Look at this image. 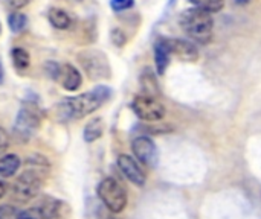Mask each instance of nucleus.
I'll return each mask as SVG.
<instances>
[{
    "mask_svg": "<svg viewBox=\"0 0 261 219\" xmlns=\"http://www.w3.org/2000/svg\"><path fill=\"white\" fill-rule=\"evenodd\" d=\"M112 95V90L106 85H98L92 91L66 98L54 107V116L57 120L66 123L70 120L83 119L95 113Z\"/></svg>",
    "mask_w": 261,
    "mask_h": 219,
    "instance_id": "f257e3e1",
    "label": "nucleus"
},
{
    "mask_svg": "<svg viewBox=\"0 0 261 219\" xmlns=\"http://www.w3.org/2000/svg\"><path fill=\"white\" fill-rule=\"evenodd\" d=\"M28 168L17 177L12 186V197L18 203H28L34 200L41 187L46 175L49 174V162L43 155H32L26 162Z\"/></svg>",
    "mask_w": 261,
    "mask_h": 219,
    "instance_id": "f03ea898",
    "label": "nucleus"
},
{
    "mask_svg": "<svg viewBox=\"0 0 261 219\" xmlns=\"http://www.w3.org/2000/svg\"><path fill=\"white\" fill-rule=\"evenodd\" d=\"M180 27L184 29L185 35L199 44H206L211 41L214 20L213 14L203 11L200 8H193L184 11L180 15Z\"/></svg>",
    "mask_w": 261,
    "mask_h": 219,
    "instance_id": "7ed1b4c3",
    "label": "nucleus"
},
{
    "mask_svg": "<svg viewBox=\"0 0 261 219\" xmlns=\"http://www.w3.org/2000/svg\"><path fill=\"white\" fill-rule=\"evenodd\" d=\"M40 123H41V110L38 108V105L35 102L26 101L21 104V107L17 113L12 136L18 142H28L38 131Z\"/></svg>",
    "mask_w": 261,
    "mask_h": 219,
    "instance_id": "20e7f679",
    "label": "nucleus"
},
{
    "mask_svg": "<svg viewBox=\"0 0 261 219\" xmlns=\"http://www.w3.org/2000/svg\"><path fill=\"white\" fill-rule=\"evenodd\" d=\"M98 197L102 201V204L112 212V213H121L127 207V192L125 189L112 177L104 178L98 184Z\"/></svg>",
    "mask_w": 261,
    "mask_h": 219,
    "instance_id": "39448f33",
    "label": "nucleus"
},
{
    "mask_svg": "<svg viewBox=\"0 0 261 219\" xmlns=\"http://www.w3.org/2000/svg\"><path fill=\"white\" fill-rule=\"evenodd\" d=\"M78 59L90 79H106L110 76V66L102 52L95 49L83 50L80 52Z\"/></svg>",
    "mask_w": 261,
    "mask_h": 219,
    "instance_id": "423d86ee",
    "label": "nucleus"
},
{
    "mask_svg": "<svg viewBox=\"0 0 261 219\" xmlns=\"http://www.w3.org/2000/svg\"><path fill=\"white\" fill-rule=\"evenodd\" d=\"M132 110L141 120H145V122H159L165 116L164 104L158 98L148 96L144 93L138 95L132 101Z\"/></svg>",
    "mask_w": 261,
    "mask_h": 219,
    "instance_id": "0eeeda50",
    "label": "nucleus"
},
{
    "mask_svg": "<svg viewBox=\"0 0 261 219\" xmlns=\"http://www.w3.org/2000/svg\"><path fill=\"white\" fill-rule=\"evenodd\" d=\"M132 151L135 157L145 166L154 168L159 162V151L156 143L147 136H138L132 142Z\"/></svg>",
    "mask_w": 261,
    "mask_h": 219,
    "instance_id": "6e6552de",
    "label": "nucleus"
},
{
    "mask_svg": "<svg viewBox=\"0 0 261 219\" xmlns=\"http://www.w3.org/2000/svg\"><path fill=\"white\" fill-rule=\"evenodd\" d=\"M116 163H118L119 171L124 174V177L130 183H133L135 186H139V187H142L145 184L147 175L142 171V168L139 166V163H138L136 159H133L132 155H127V154H121L118 157V162Z\"/></svg>",
    "mask_w": 261,
    "mask_h": 219,
    "instance_id": "1a4fd4ad",
    "label": "nucleus"
},
{
    "mask_svg": "<svg viewBox=\"0 0 261 219\" xmlns=\"http://www.w3.org/2000/svg\"><path fill=\"white\" fill-rule=\"evenodd\" d=\"M171 56H176L180 61L185 62H194L199 58V50L196 44L190 40L184 38H167Z\"/></svg>",
    "mask_w": 261,
    "mask_h": 219,
    "instance_id": "9d476101",
    "label": "nucleus"
},
{
    "mask_svg": "<svg viewBox=\"0 0 261 219\" xmlns=\"http://www.w3.org/2000/svg\"><path fill=\"white\" fill-rule=\"evenodd\" d=\"M153 52H154L156 72H158V75H164L170 64V59H171V52H170L167 38H164V37L158 38L153 44Z\"/></svg>",
    "mask_w": 261,
    "mask_h": 219,
    "instance_id": "9b49d317",
    "label": "nucleus"
},
{
    "mask_svg": "<svg viewBox=\"0 0 261 219\" xmlns=\"http://www.w3.org/2000/svg\"><path fill=\"white\" fill-rule=\"evenodd\" d=\"M37 207L43 212V215L47 219H66V215L69 212L66 203H63L57 198H52V197L43 198Z\"/></svg>",
    "mask_w": 261,
    "mask_h": 219,
    "instance_id": "f8f14e48",
    "label": "nucleus"
},
{
    "mask_svg": "<svg viewBox=\"0 0 261 219\" xmlns=\"http://www.w3.org/2000/svg\"><path fill=\"white\" fill-rule=\"evenodd\" d=\"M58 81H61V85H63L64 90H67V91H76L81 87L83 76H81L80 70L75 66H72V64H63Z\"/></svg>",
    "mask_w": 261,
    "mask_h": 219,
    "instance_id": "ddd939ff",
    "label": "nucleus"
},
{
    "mask_svg": "<svg viewBox=\"0 0 261 219\" xmlns=\"http://www.w3.org/2000/svg\"><path fill=\"white\" fill-rule=\"evenodd\" d=\"M21 166V160L15 154H6L0 159V177L2 178H11L17 174V171Z\"/></svg>",
    "mask_w": 261,
    "mask_h": 219,
    "instance_id": "4468645a",
    "label": "nucleus"
},
{
    "mask_svg": "<svg viewBox=\"0 0 261 219\" xmlns=\"http://www.w3.org/2000/svg\"><path fill=\"white\" fill-rule=\"evenodd\" d=\"M47 18H49V23L57 27V29H69L70 24H72V20L69 17V14L64 11V9H60V8H50L49 12H47Z\"/></svg>",
    "mask_w": 261,
    "mask_h": 219,
    "instance_id": "2eb2a0df",
    "label": "nucleus"
},
{
    "mask_svg": "<svg viewBox=\"0 0 261 219\" xmlns=\"http://www.w3.org/2000/svg\"><path fill=\"white\" fill-rule=\"evenodd\" d=\"M141 85H142V93L148 95V96H154L159 98L161 96V90H159V84L156 76L153 75V72L150 69H145L142 76H141Z\"/></svg>",
    "mask_w": 261,
    "mask_h": 219,
    "instance_id": "dca6fc26",
    "label": "nucleus"
},
{
    "mask_svg": "<svg viewBox=\"0 0 261 219\" xmlns=\"http://www.w3.org/2000/svg\"><path fill=\"white\" fill-rule=\"evenodd\" d=\"M104 133V123H102V119L101 117H96V119H92L90 122H87V125L84 127V140L87 143H93L96 142L98 139H101Z\"/></svg>",
    "mask_w": 261,
    "mask_h": 219,
    "instance_id": "f3484780",
    "label": "nucleus"
},
{
    "mask_svg": "<svg viewBox=\"0 0 261 219\" xmlns=\"http://www.w3.org/2000/svg\"><path fill=\"white\" fill-rule=\"evenodd\" d=\"M11 58H12V62H14V67L18 70V72H23L29 67L31 64V56L28 53L26 49L23 47H14L11 50Z\"/></svg>",
    "mask_w": 261,
    "mask_h": 219,
    "instance_id": "a211bd4d",
    "label": "nucleus"
},
{
    "mask_svg": "<svg viewBox=\"0 0 261 219\" xmlns=\"http://www.w3.org/2000/svg\"><path fill=\"white\" fill-rule=\"evenodd\" d=\"M26 24H28V17L23 12H12L8 17V26L14 34L21 32L26 27Z\"/></svg>",
    "mask_w": 261,
    "mask_h": 219,
    "instance_id": "6ab92c4d",
    "label": "nucleus"
},
{
    "mask_svg": "<svg viewBox=\"0 0 261 219\" xmlns=\"http://www.w3.org/2000/svg\"><path fill=\"white\" fill-rule=\"evenodd\" d=\"M190 2L194 5V8H200L211 14L219 12L225 6V0H190Z\"/></svg>",
    "mask_w": 261,
    "mask_h": 219,
    "instance_id": "aec40b11",
    "label": "nucleus"
},
{
    "mask_svg": "<svg viewBox=\"0 0 261 219\" xmlns=\"http://www.w3.org/2000/svg\"><path fill=\"white\" fill-rule=\"evenodd\" d=\"M43 69H44V72H46V75H47L49 78H52V79H55V81L60 79L61 66H60L58 62H55V61H47V62L44 64Z\"/></svg>",
    "mask_w": 261,
    "mask_h": 219,
    "instance_id": "412c9836",
    "label": "nucleus"
},
{
    "mask_svg": "<svg viewBox=\"0 0 261 219\" xmlns=\"http://www.w3.org/2000/svg\"><path fill=\"white\" fill-rule=\"evenodd\" d=\"M18 219H47L43 212L38 207H31V209H24L18 213Z\"/></svg>",
    "mask_w": 261,
    "mask_h": 219,
    "instance_id": "4be33fe9",
    "label": "nucleus"
},
{
    "mask_svg": "<svg viewBox=\"0 0 261 219\" xmlns=\"http://www.w3.org/2000/svg\"><path fill=\"white\" fill-rule=\"evenodd\" d=\"M20 210L9 204H2L0 206V219H18Z\"/></svg>",
    "mask_w": 261,
    "mask_h": 219,
    "instance_id": "5701e85b",
    "label": "nucleus"
},
{
    "mask_svg": "<svg viewBox=\"0 0 261 219\" xmlns=\"http://www.w3.org/2000/svg\"><path fill=\"white\" fill-rule=\"evenodd\" d=\"M133 5H135V0H110V6L115 12L127 11L133 8Z\"/></svg>",
    "mask_w": 261,
    "mask_h": 219,
    "instance_id": "b1692460",
    "label": "nucleus"
},
{
    "mask_svg": "<svg viewBox=\"0 0 261 219\" xmlns=\"http://www.w3.org/2000/svg\"><path fill=\"white\" fill-rule=\"evenodd\" d=\"M112 41H113L115 46L122 47L125 44V41H127V37H125V34L121 29H113L112 30Z\"/></svg>",
    "mask_w": 261,
    "mask_h": 219,
    "instance_id": "393cba45",
    "label": "nucleus"
},
{
    "mask_svg": "<svg viewBox=\"0 0 261 219\" xmlns=\"http://www.w3.org/2000/svg\"><path fill=\"white\" fill-rule=\"evenodd\" d=\"M9 148V134L5 128L0 127V154H3Z\"/></svg>",
    "mask_w": 261,
    "mask_h": 219,
    "instance_id": "a878e982",
    "label": "nucleus"
},
{
    "mask_svg": "<svg viewBox=\"0 0 261 219\" xmlns=\"http://www.w3.org/2000/svg\"><path fill=\"white\" fill-rule=\"evenodd\" d=\"M32 0H8V3L11 5V8L14 9H20V8H24L26 5H29Z\"/></svg>",
    "mask_w": 261,
    "mask_h": 219,
    "instance_id": "bb28decb",
    "label": "nucleus"
},
{
    "mask_svg": "<svg viewBox=\"0 0 261 219\" xmlns=\"http://www.w3.org/2000/svg\"><path fill=\"white\" fill-rule=\"evenodd\" d=\"M3 81H5V70H3L2 61H0V84H3Z\"/></svg>",
    "mask_w": 261,
    "mask_h": 219,
    "instance_id": "cd10ccee",
    "label": "nucleus"
},
{
    "mask_svg": "<svg viewBox=\"0 0 261 219\" xmlns=\"http://www.w3.org/2000/svg\"><path fill=\"white\" fill-rule=\"evenodd\" d=\"M5 195V186H3V183L0 181V198Z\"/></svg>",
    "mask_w": 261,
    "mask_h": 219,
    "instance_id": "c85d7f7f",
    "label": "nucleus"
},
{
    "mask_svg": "<svg viewBox=\"0 0 261 219\" xmlns=\"http://www.w3.org/2000/svg\"><path fill=\"white\" fill-rule=\"evenodd\" d=\"M236 2H239V3H246V2H249V0H236Z\"/></svg>",
    "mask_w": 261,
    "mask_h": 219,
    "instance_id": "c756f323",
    "label": "nucleus"
},
{
    "mask_svg": "<svg viewBox=\"0 0 261 219\" xmlns=\"http://www.w3.org/2000/svg\"><path fill=\"white\" fill-rule=\"evenodd\" d=\"M109 219H119V218H115V216H110V218Z\"/></svg>",
    "mask_w": 261,
    "mask_h": 219,
    "instance_id": "7c9ffc66",
    "label": "nucleus"
}]
</instances>
